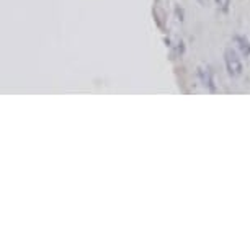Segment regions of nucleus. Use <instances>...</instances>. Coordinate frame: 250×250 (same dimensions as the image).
Listing matches in <instances>:
<instances>
[{"mask_svg":"<svg viewBox=\"0 0 250 250\" xmlns=\"http://www.w3.org/2000/svg\"><path fill=\"white\" fill-rule=\"evenodd\" d=\"M214 2H216V5H218V8H221L223 12H228L230 0H214Z\"/></svg>","mask_w":250,"mask_h":250,"instance_id":"obj_4","label":"nucleus"},{"mask_svg":"<svg viewBox=\"0 0 250 250\" xmlns=\"http://www.w3.org/2000/svg\"><path fill=\"white\" fill-rule=\"evenodd\" d=\"M198 74H200V79L201 82L205 83L211 88V90H214V85H213V77H211V70L208 67H198Z\"/></svg>","mask_w":250,"mask_h":250,"instance_id":"obj_2","label":"nucleus"},{"mask_svg":"<svg viewBox=\"0 0 250 250\" xmlns=\"http://www.w3.org/2000/svg\"><path fill=\"white\" fill-rule=\"evenodd\" d=\"M234 41L237 43V46L240 48V51H242V54L250 56V43H249L247 38H244V36H235V38H234Z\"/></svg>","mask_w":250,"mask_h":250,"instance_id":"obj_3","label":"nucleus"},{"mask_svg":"<svg viewBox=\"0 0 250 250\" xmlns=\"http://www.w3.org/2000/svg\"><path fill=\"white\" fill-rule=\"evenodd\" d=\"M224 61H226V69H228L230 77H239L242 74V62H240V58L232 48L226 49Z\"/></svg>","mask_w":250,"mask_h":250,"instance_id":"obj_1","label":"nucleus"}]
</instances>
